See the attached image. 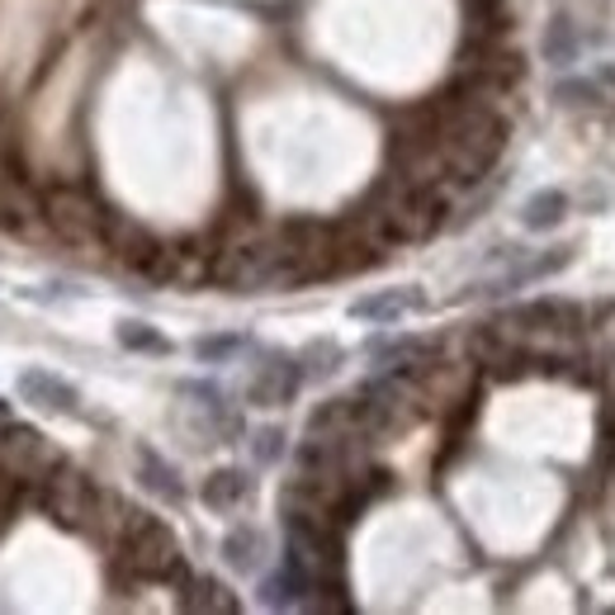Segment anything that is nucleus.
<instances>
[{"instance_id": "a211bd4d", "label": "nucleus", "mask_w": 615, "mask_h": 615, "mask_svg": "<svg viewBox=\"0 0 615 615\" xmlns=\"http://www.w3.org/2000/svg\"><path fill=\"white\" fill-rule=\"evenodd\" d=\"M242 346H247L242 337H204L194 351H200V360H228L232 351H242Z\"/></svg>"}, {"instance_id": "412c9836", "label": "nucleus", "mask_w": 615, "mask_h": 615, "mask_svg": "<svg viewBox=\"0 0 615 615\" xmlns=\"http://www.w3.org/2000/svg\"><path fill=\"white\" fill-rule=\"evenodd\" d=\"M0 417H5V402H0Z\"/></svg>"}, {"instance_id": "1a4fd4ad", "label": "nucleus", "mask_w": 615, "mask_h": 615, "mask_svg": "<svg viewBox=\"0 0 615 615\" xmlns=\"http://www.w3.org/2000/svg\"><path fill=\"white\" fill-rule=\"evenodd\" d=\"M265 606H304L308 602V592H318V582H312V573H304L289 554H284V563H280V573L275 578H265Z\"/></svg>"}, {"instance_id": "f03ea898", "label": "nucleus", "mask_w": 615, "mask_h": 615, "mask_svg": "<svg viewBox=\"0 0 615 615\" xmlns=\"http://www.w3.org/2000/svg\"><path fill=\"white\" fill-rule=\"evenodd\" d=\"M110 502H114L110 492H100L95 478H90L86 469H77V464H57V469L43 478V512L67 531H95L100 512Z\"/></svg>"}, {"instance_id": "7ed1b4c3", "label": "nucleus", "mask_w": 615, "mask_h": 615, "mask_svg": "<svg viewBox=\"0 0 615 615\" xmlns=\"http://www.w3.org/2000/svg\"><path fill=\"white\" fill-rule=\"evenodd\" d=\"M43 218H48V228L71 247H104V223H110V214H104L90 190H77V185L48 190Z\"/></svg>"}, {"instance_id": "423d86ee", "label": "nucleus", "mask_w": 615, "mask_h": 615, "mask_svg": "<svg viewBox=\"0 0 615 615\" xmlns=\"http://www.w3.org/2000/svg\"><path fill=\"white\" fill-rule=\"evenodd\" d=\"M104 247L114 251L118 261H128L133 270H152L157 265V257H161V242L152 232L143 228V223H133V218H124V214H110V223H104Z\"/></svg>"}, {"instance_id": "f3484780", "label": "nucleus", "mask_w": 615, "mask_h": 615, "mask_svg": "<svg viewBox=\"0 0 615 615\" xmlns=\"http://www.w3.org/2000/svg\"><path fill=\"white\" fill-rule=\"evenodd\" d=\"M341 351L337 341H318V346H308L304 355H298V365H304V374H332L337 365H341Z\"/></svg>"}, {"instance_id": "6ab92c4d", "label": "nucleus", "mask_w": 615, "mask_h": 615, "mask_svg": "<svg viewBox=\"0 0 615 615\" xmlns=\"http://www.w3.org/2000/svg\"><path fill=\"white\" fill-rule=\"evenodd\" d=\"M251 449H257V459H261V464L280 459V449H284V431H275V426L257 431V436H251Z\"/></svg>"}, {"instance_id": "ddd939ff", "label": "nucleus", "mask_w": 615, "mask_h": 615, "mask_svg": "<svg viewBox=\"0 0 615 615\" xmlns=\"http://www.w3.org/2000/svg\"><path fill=\"white\" fill-rule=\"evenodd\" d=\"M261 554H265V539H261L257 526H237V531H228V539H223V559H228L237 573L261 568Z\"/></svg>"}, {"instance_id": "0eeeda50", "label": "nucleus", "mask_w": 615, "mask_h": 615, "mask_svg": "<svg viewBox=\"0 0 615 615\" xmlns=\"http://www.w3.org/2000/svg\"><path fill=\"white\" fill-rule=\"evenodd\" d=\"M14 388H20L24 402H34V408H43V412H62V417L81 412V394L62 379V374H53V369H38V365L24 369L20 379H14Z\"/></svg>"}, {"instance_id": "dca6fc26", "label": "nucleus", "mask_w": 615, "mask_h": 615, "mask_svg": "<svg viewBox=\"0 0 615 615\" xmlns=\"http://www.w3.org/2000/svg\"><path fill=\"white\" fill-rule=\"evenodd\" d=\"M118 341H124L128 351H152V355H167L171 351V341L161 337V332H152L147 322H124V327H118Z\"/></svg>"}, {"instance_id": "6e6552de", "label": "nucleus", "mask_w": 615, "mask_h": 615, "mask_svg": "<svg viewBox=\"0 0 615 615\" xmlns=\"http://www.w3.org/2000/svg\"><path fill=\"white\" fill-rule=\"evenodd\" d=\"M426 298L417 294V284H402V289H384V294H369L351 308V318H365V322H398L402 312H417Z\"/></svg>"}, {"instance_id": "4468645a", "label": "nucleus", "mask_w": 615, "mask_h": 615, "mask_svg": "<svg viewBox=\"0 0 615 615\" xmlns=\"http://www.w3.org/2000/svg\"><path fill=\"white\" fill-rule=\"evenodd\" d=\"M185 611H237V596L223 588L218 578H185V596H180Z\"/></svg>"}, {"instance_id": "39448f33", "label": "nucleus", "mask_w": 615, "mask_h": 615, "mask_svg": "<svg viewBox=\"0 0 615 615\" xmlns=\"http://www.w3.org/2000/svg\"><path fill=\"white\" fill-rule=\"evenodd\" d=\"M308 374L304 365H298V355H265L257 374H251V384H247V398L257 402V408H284L294 394H298V384H304Z\"/></svg>"}, {"instance_id": "20e7f679", "label": "nucleus", "mask_w": 615, "mask_h": 615, "mask_svg": "<svg viewBox=\"0 0 615 615\" xmlns=\"http://www.w3.org/2000/svg\"><path fill=\"white\" fill-rule=\"evenodd\" d=\"M57 464H62V459H57L53 441L43 436L38 426L10 422L5 431H0V474H5V478H20V483H43Z\"/></svg>"}, {"instance_id": "aec40b11", "label": "nucleus", "mask_w": 615, "mask_h": 615, "mask_svg": "<svg viewBox=\"0 0 615 615\" xmlns=\"http://www.w3.org/2000/svg\"><path fill=\"white\" fill-rule=\"evenodd\" d=\"M545 48H549L554 62H568V57H573V34H568V20H554Z\"/></svg>"}, {"instance_id": "2eb2a0df", "label": "nucleus", "mask_w": 615, "mask_h": 615, "mask_svg": "<svg viewBox=\"0 0 615 615\" xmlns=\"http://www.w3.org/2000/svg\"><path fill=\"white\" fill-rule=\"evenodd\" d=\"M568 214V194H559V190H539V194H531L526 200V208H521V223H526V228H554V223H559Z\"/></svg>"}, {"instance_id": "f8f14e48", "label": "nucleus", "mask_w": 615, "mask_h": 615, "mask_svg": "<svg viewBox=\"0 0 615 615\" xmlns=\"http://www.w3.org/2000/svg\"><path fill=\"white\" fill-rule=\"evenodd\" d=\"M308 431H312V436H355V431H360V422H355V398L322 402V408L308 417Z\"/></svg>"}, {"instance_id": "9b49d317", "label": "nucleus", "mask_w": 615, "mask_h": 615, "mask_svg": "<svg viewBox=\"0 0 615 615\" xmlns=\"http://www.w3.org/2000/svg\"><path fill=\"white\" fill-rule=\"evenodd\" d=\"M138 474H143L147 492H157V498H167V502H185V483H180V474L157 455V449L138 445Z\"/></svg>"}, {"instance_id": "f257e3e1", "label": "nucleus", "mask_w": 615, "mask_h": 615, "mask_svg": "<svg viewBox=\"0 0 615 615\" xmlns=\"http://www.w3.org/2000/svg\"><path fill=\"white\" fill-rule=\"evenodd\" d=\"M124 559L143 582H185V554H180V539L167 521L138 512V506H124Z\"/></svg>"}, {"instance_id": "9d476101", "label": "nucleus", "mask_w": 615, "mask_h": 615, "mask_svg": "<svg viewBox=\"0 0 615 615\" xmlns=\"http://www.w3.org/2000/svg\"><path fill=\"white\" fill-rule=\"evenodd\" d=\"M251 498V478L242 469H218L204 478V506H214V512H237Z\"/></svg>"}]
</instances>
